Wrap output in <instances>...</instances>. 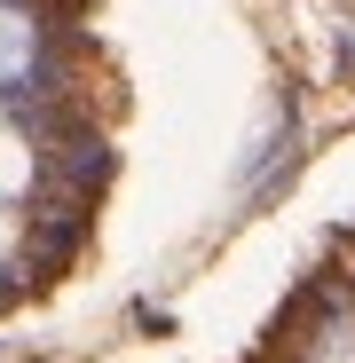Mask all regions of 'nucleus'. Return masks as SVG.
<instances>
[{
  "instance_id": "nucleus-1",
  "label": "nucleus",
  "mask_w": 355,
  "mask_h": 363,
  "mask_svg": "<svg viewBox=\"0 0 355 363\" xmlns=\"http://www.w3.org/2000/svg\"><path fill=\"white\" fill-rule=\"evenodd\" d=\"M32 182H40V150H32L16 127H0V206H9V198H24Z\"/></svg>"
},
{
  "instance_id": "nucleus-3",
  "label": "nucleus",
  "mask_w": 355,
  "mask_h": 363,
  "mask_svg": "<svg viewBox=\"0 0 355 363\" xmlns=\"http://www.w3.org/2000/svg\"><path fill=\"white\" fill-rule=\"evenodd\" d=\"M16 253V221H9V206H0V261Z\"/></svg>"
},
{
  "instance_id": "nucleus-2",
  "label": "nucleus",
  "mask_w": 355,
  "mask_h": 363,
  "mask_svg": "<svg viewBox=\"0 0 355 363\" xmlns=\"http://www.w3.org/2000/svg\"><path fill=\"white\" fill-rule=\"evenodd\" d=\"M32 48H40V40H32V24H24L16 9H0V79H16V72L32 64Z\"/></svg>"
}]
</instances>
